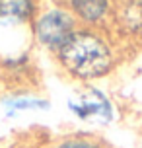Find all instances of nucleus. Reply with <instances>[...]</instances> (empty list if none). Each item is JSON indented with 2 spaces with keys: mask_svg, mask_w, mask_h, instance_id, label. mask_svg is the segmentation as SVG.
<instances>
[{
  "mask_svg": "<svg viewBox=\"0 0 142 148\" xmlns=\"http://www.w3.org/2000/svg\"><path fill=\"white\" fill-rule=\"evenodd\" d=\"M59 148H97L90 142H84V140H70V142H64V144H60Z\"/></svg>",
  "mask_w": 142,
  "mask_h": 148,
  "instance_id": "6",
  "label": "nucleus"
},
{
  "mask_svg": "<svg viewBox=\"0 0 142 148\" xmlns=\"http://www.w3.org/2000/svg\"><path fill=\"white\" fill-rule=\"evenodd\" d=\"M62 64L82 78H94L107 72L111 55L107 45L90 31H76L59 49Z\"/></svg>",
  "mask_w": 142,
  "mask_h": 148,
  "instance_id": "1",
  "label": "nucleus"
},
{
  "mask_svg": "<svg viewBox=\"0 0 142 148\" xmlns=\"http://www.w3.org/2000/svg\"><path fill=\"white\" fill-rule=\"evenodd\" d=\"M72 6L80 18L88 22H96L105 14L107 2L105 0H72Z\"/></svg>",
  "mask_w": 142,
  "mask_h": 148,
  "instance_id": "5",
  "label": "nucleus"
},
{
  "mask_svg": "<svg viewBox=\"0 0 142 148\" xmlns=\"http://www.w3.org/2000/svg\"><path fill=\"white\" fill-rule=\"evenodd\" d=\"M31 14V0H0V23H20Z\"/></svg>",
  "mask_w": 142,
  "mask_h": 148,
  "instance_id": "4",
  "label": "nucleus"
},
{
  "mask_svg": "<svg viewBox=\"0 0 142 148\" xmlns=\"http://www.w3.org/2000/svg\"><path fill=\"white\" fill-rule=\"evenodd\" d=\"M70 35H72V20L60 10H53L37 22V37L47 47L60 49Z\"/></svg>",
  "mask_w": 142,
  "mask_h": 148,
  "instance_id": "2",
  "label": "nucleus"
},
{
  "mask_svg": "<svg viewBox=\"0 0 142 148\" xmlns=\"http://www.w3.org/2000/svg\"><path fill=\"white\" fill-rule=\"evenodd\" d=\"M70 105L80 117H96V119L111 117V107L99 92H86Z\"/></svg>",
  "mask_w": 142,
  "mask_h": 148,
  "instance_id": "3",
  "label": "nucleus"
}]
</instances>
